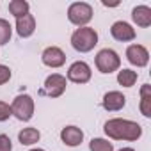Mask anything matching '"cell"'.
Here are the masks:
<instances>
[{
	"mask_svg": "<svg viewBox=\"0 0 151 151\" xmlns=\"http://www.w3.org/2000/svg\"><path fill=\"white\" fill-rule=\"evenodd\" d=\"M103 132L112 140H139L142 137V126L137 121L123 119V117H112L103 124Z\"/></svg>",
	"mask_w": 151,
	"mask_h": 151,
	"instance_id": "6da1fadb",
	"label": "cell"
},
{
	"mask_svg": "<svg viewBox=\"0 0 151 151\" xmlns=\"http://www.w3.org/2000/svg\"><path fill=\"white\" fill-rule=\"evenodd\" d=\"M96 45H98V32L93 27H78L71 34V46L80 53L94 50Z\"/></svg>",
	"mask_w": 151,
	"mask_h": 151,
	"instance_id": "7a4b0ae2",
	"label": "cell"
},
{
	"mask_svg": "<svg viewBox=\"0 0 151 151\" xmlns=\"http://www.w3.org/2000/svg\"><path fill=\"white\" fill-rule=\"evenodd\" d=\"M94 64H96V68H98L100 73L110 75V73H114V71H119V68H121V57H119V53H117L116 50H112V48H103V50H100V52L96 53Z\"/></svg>",
	"mask_w": 151,
	"mask_h": 151,
	"instance_id": "3957f363",
	"label": "cell"
},
{
	"mask_svg": "<svg viewBox=\"0 0 151 151\" xmlns=\"http://www.w3.org/2000/svg\"><path fill=\"white\" fill-rule=\"evenodd\" d=\"M34 109H36V103L30 94H18L11 103V114L18 121H23V123L34 117Z\"/></svg>",
	"mask_w": 151,
	"mask_h": 151,
	"instance_id": "277c9868",
	"label": "cell"
},
{
	"mask_svg": "<svg viewBox=\"0 0 151 151\" xmlns=\"http://www.w3.org/2000/svg\"><path fill=\"white\" fill-rule=\"evenodd\" d=\"M68 20L77 27H87L93 20V6L87 2H73L68 7Z\"/></svg>",
	"mask_w": 151,
	"mask_h": 151,
	"instance_id": "5b68a950",
	"label": "cell"
},
{
	"mask_svg": "<svg viewBox=\"0 0 151 151\" xmlns=\"http://www.w3.org/2000/svg\"><path fill=\"white\" fill-rule=\"evenodd\" d=\"M93 77L91 66L86 60H75L69 68H68V78L73 84H87Z\"/></svg>",
	"mask_w": 151,
	"mask_h": 151,
	"instance_id": "8992f818",
	"label": "cell"
},
{
	"mask_svg": "<svg viewBox=\"0 0 151 151\" xmlns=\"http://www.w3.org/2000/svg\"><path fill=\"white\" fill-rule=\"evenodd\" d=\"M66 86H68V80H66L64 75H60V73H52V75H48L46 80H45L43 93H45L46 96H50V98H59V96L64 94Z\"/></svg>",
	"mask_w": 151,
	"mask_h": 151,
	"instance_id": "52a82bcc",
	"label": "cell"
},
{
	"mask_svg": "<svg viewBox=\"0 0 151 151\" xmlns=\"http://www.w3.org/2000/svg\"><path fill=\"white\" fill-rule=\"evenodd\" d=\"M126 60L132 64V66H137V68H144L147 66L149 62V52L144 45H130L126 48Z\"/></svg>",
	"mask_w": 151,
	"mask_h": 151,
	"instance_id": "ba28073f",
	"label": "cell"
},
{
	"mask_svg": "<svg viewBox=\"0 0 151 151\" xmlns=\"http://www.w3.org/2000/svg\"><path fill=\"white\" fill-rule=\"evenodd\" d=\"M110 36L116 39V41H121V43H130L137 37V32L135 29L128 23V22H114L112 27H110Z\"/></svg>",
	"mask_w": 151,
	"mask_h": 151,
	"instance_id": "9c48e42d",
	"label": "cell"
},
{
	"mask_svg": "<svg viewBox=\"0 0 151 151\" xmlns=\"http://www.w3.org/2000/svg\"><path fill=\"white\" fill-rule=\"evenodd\" d=\"M41 60H43L45 66H48L52 69H57V68H60V66L66 64V53L59 46H48V48L43 50Z\"/></svg>",
	"mask_w": 151,
	"mask_h": 151,
	"instance_id": "30bf717a",
	"label": "cell"
},
{
	"mask_svg": "<svg viewBox=\"0 0 151 151\" xmlns=\"http://www.w3.org/2000/svg\"><path fill=\"white\" fill-rule=\"evenodd\" d=\"M124 105H126V96L121 91H109L103 94L101 107L107 112H117V110L124 109Z\"/></svg>",
	"mask_w": 151,
	"mask_h": 151,
	"instance_id": "8fae6325",
	"label": "cell"
},
{
	"mask_svg": "<svg viewBox=\"0 0 151 151\" xmlns=\"http://www.w3.org/2000/svg\"><path fill=\"white\" fill-rule=\"evenodd\" d=\"M60 140H62L66 146H69V147H77V146H80L82 140H84V132H82V128L75 126V124L64 126V128L60 130Z\"/></svg>",
	"mask_w": 151,
	"mask_h": 151,
	"instance_id": "7c38bea8",
	"label": "cell"
},
{
	"mask_svg": "<svg viewBox=\"0 0 151 151\" xmlns=\"http://www.w3.org/2000/svg\"><path fill=\"white\" fill-rule=\"evenodd\" d=\"M132 20L137 27L147 29L151 25V7L149 6H137L132 9Z\"/></svg>",
	"mask_w": 151,
	"mask_h": 151,
	"instance_id": "4fadbf2b",
	"label": "cell"
},
{
	"mask_svg": "<svg viewBox=\"0 0 151 151\" xmlns=\"http://www.w3.org/2000/svg\"><path fill=\"white\" fill-rule=\"evenodd\" d=\"M34 30H36V18L30 13L16 20V34L20 37H23V39L25 37H30L34 34Z\"/></svg>",
	"mask_w": 151,
	"mask_h": 151,
	"instance_id": "5bb4252c",
	"label": "cell"
},
{
	"mask_svg": "<svg viewBox=\"0 0 151 151\" xmlns=\"http://www.w3.org/2000/svg\"><path fill=\"white\" fill-rule=\"evenodd\" d=\"M39 139H41V132L34 126L23 128L18 133V140H20L22 146H34L36 142H39Z\"/></svg>",
	"mask_w": 151,
	"mask_h": 151,
	"instance_id": "9a60e30c",
	"label": "cell"
},
{
	"mask_svg": "<svg viewBox=\"0 0 151 151\" xmlns=\"http://www.w3.org/2000/svg\"><path fill=\"white\" fill-rule=\"evenodd\" d=\"M137 78H139V73L130 68H123L117 71V84L123 87H133Z\"/></svg>",
	"mask_w": 151,
	"mask_h": 151,
	"instance_id": "2e32d148",
	"label": "cell"
},
{
	"mask_svg": "<svg viewBox=\"0 0 151 151\" xmlns=\"http://www.w3.org/2000/svg\"><path fill=\"white\" fill-rule=\"evenodd\" d=\"M29 11H30V4L25 2V0H11L9 2V13L16 20L25 16V14H29Z\"/></svg>",
	"mask_w": 151,
	"mask_h": 151,
	"instance_id": "e0dca14e",
	"label": "cell"
},
{
	"mask_svg": "<svg viewBox=\"0 0 151 151\" xmlns=\"http://www.w3.org/2000/svg\"><path fill=\"white\" fill-rule=\"evenodd\" d=\"M89 149L91 151H114V144L109 139L96 137V139H93L89 142Z\"/></svg>",
	"mask_w": 151,
	"mask_h": 151,
	"instance_id": "ac0fdd59",
	"label": "cell"
},
{
	"mask_svg": "<svg viewBox=\"0 0 151 151\" xmlns=\"http://www.w3.org/2000/svg\"><path fill=\"white\" fill-rule=\"evenodd\" d=\"M11 36H13V27L7 20L0 18V46L2 45H7L11 41Z\"/></svg>",
	"mask_w": 151,
	"mask_h": 151,
	"instance_id": "d6986e66",
	"label": "cell"
},
{
	"mask_svg": "<svg viewBox=\"0 0 151 151\" xmlns=\"http://www.w3.org/2000/svg\"><path fill=\"white\" fill-rule=\"evenodd\" d=\"M139 109H140V114L144 117H151V94L149 96H140Z\"/></svg>",
	"mask_w": 151,
	"mask_h": 151,
	"instance_id": "ffe728a7",
	"label": "cell"
},
{
	"mask_svg": "<svg viewBox=\"0 0 151 151\" xmlns=\"http://www.w3.org/2000/svg\"><path fill=\"white\" fill-rule=\"evenodd\" d=\"M13 73H11V68L6 66V64H0V86H4L11 80Z\"/></svg>",
	"mask_w": 151,
	"mask_h": 151,
	"instance_id": "44dd1931",
	"label": "cell"
},
{
	"mask_svg": "<svg viewBox=\"0 0 151 151\" xmlns=\"http://www.w3.org/2000/svg\"><path fill=\"white\" fill-rule=\"evenodd\" d=\"M0 151H13V140L6 133H0Z\"/></svg>",
	"mask_w": 151,
	"mask_h": 151,
	"instance_id": "7402d4cb",
	"label": "cell"
},
{
	"mask_svg": "<svg viewBox=\"0 0 151 151\" xmlns=\"http://www.w3.org/2000/svg\"><path fill=\"white\" fill-rule=\"evenodd\" d=\"M11 116H13V114H11V105L6 103V101H0V123H2V121H7Z\"/></svg>",
	"mask_w": 151,
	"mask_h": 151,
	"instance_id": "603a6c76",
	"label": "cell"
},
{
	"mask_svg": "<svg viewBox=\"0 0 151 151\" xmlns=\"http://www.w3.org/2000/svg\"><path fill=\"white\" fill-rule=\"evenodd\" d=\"M117 151H135L133 147H121V149H117Z\"/></svg>",
	"mask_w": 151,
	"mask_h": 151,
	"instance_id": "cb8c5ba5",
	"label": "cell"
},
{
	"mask_svg": "<svg viewBox=\"0 0 151 151\" xmlns=\"http://www.w3.org/2000/svg\"><path fill=\"white\" fill-rule=\"evenodd\" d=\"M29 151H45V149H41V147H32V149H29Z\"/></svg>",
	"mask_w": 151,
	"mask_h": 151,
	"instance_id": "d4e9b609",
	"label": "cell"
}]
</instances>
